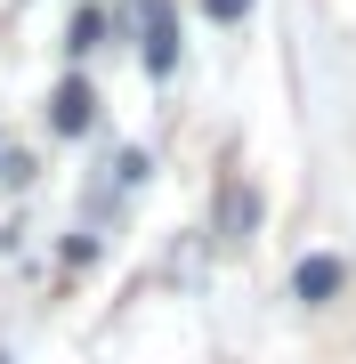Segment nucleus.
I'll list each match as a JSON object with an SVG mask.
<instances>
[{"label": "nucleus", "mask_w": 356, "mask_h": 364, "mask_svg": "<svg viewBox=\"0 0 356 364\" xmlns=\"http://www.w3.org/2000/svg\"><path fill=\"white\" fill-rule=\"evenodd\" d=\"M130 9H138L146 73H154V81H171V73H178V16H171V0H130Z\"/></svg>", "instance_id": "nucleus-1"}, {"label": "nucleus", "mask_w": 356, "mask_h": 364, "mask_svg": "<svg viewBox=\"0 0 356 364\" xmlns=\"http://www.w3.org/2000/svg\"><path fill=\"white\" fill-rule=\"evenodd\" d=\"M90 122H97L90 81H81V73H65V81H57V97H49V130H57V138H81Z\"/></svg>", "instance_id": "nucleus-2"}, {"label": "nucleus", "mask_w": 356, "mask_h": 364, "mask_svg": "<svg viewBox=\"0 0 356 364\" xmlns=\"http://www.w3.org/2000/svg\"><path fill=\"white\" fill-rule=\"evenodd\" d=\"M340 284H348V267H340V259H324V251H316V259H300V275H291V291H300L308 308H324Z\"/></svg>", "instance_id": "nucleus-3"}, {"label": "nucleus", "mask_w": 356, "mask_h": 364, "mask_svg": "<svg viewBox=\"0 0 356 364\" xmlns=\"http://www.w3.org/2000/svg\"><path fill=\"white\" fill-rule=\"evenodd\" d=\"M251 219H259V195H251V186H227V195H219V235H227V243H243Z\"/></svg>", "instance_id": "nucleus-4"}, {"label": "nucleus", "mask_w": 356, "mask_h": 364, "mask_svg": "<svg viewBox=\"0 0 356 364\" xmlns=\"http://www.w3.org/2000/svg\"><path fill=\"white\" fill-rule=\"evenodd\" d=\"M97 33H106V16H97V9H81V16H73V49L90 57V49H97Z\"/></svg>", "instance_id": "nucleus-5"}, {"label": "nucleus", "mask_w": 356, "mask_h": 364, "mask_svg": "<svg viewBox=\"0 0 356 364\" xmlns=\"http://www.w3.org/2000/svg\"><path fill=\"white\" fill-rule=\"evenodd\" d=\"M203 9H211L219 25H235V16H251V9H259V0H203Z\"/></svg>", "instance_id": "nucleus-6"}, {"label": "nucleus", "mask_w": 356, "mask_h": 364, "mask_svg": "<svg viewBox=\"0 0 356 364\" xmlns=\"http://www.w3.org/2000/svg\"><path fill=\"white\" fill-rule=\"evenodd\" d=\"M0 364H9V356H0Z\"/></svg>", "instance_id": "nucleus-7"}]
</instances>
